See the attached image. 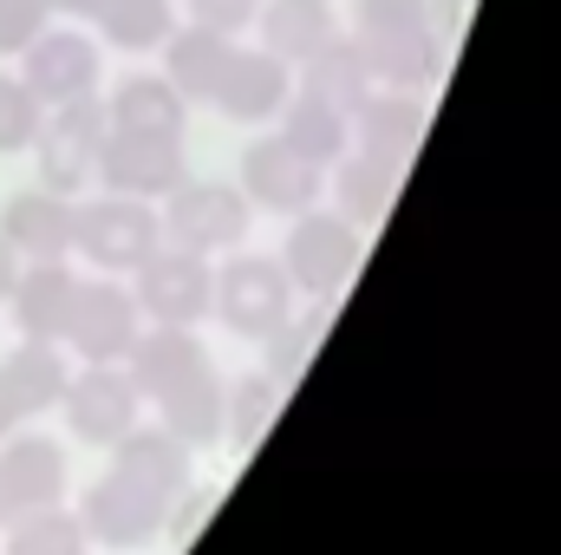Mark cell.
Returning <instances> with one entry per match:
<instances>
[{
	"mask_svg": "<svg viewBox=\"0 0 561 555\" xmlns=\"http://www.w3.org/2000/svg\"><path fill=\"white\" fill-rule=\"evenodd\" d=\"M229 59H236V33H216V26H196V20L163 39V79L190 105H209V92L229 72Z\"/></svg>",
	"mask_w": 561,
	"mask_h": 555,
	"instance_id": "21",
	"label": "cell"
},
{
	"mask_svg": "<svg viewBox=\"0 0 561 555\" xmlns=\"http://www.w3.org/2000/svg\"><path fill=\"white\" fill-rule=\"evenodd\" d=\"M280 393H287V380H275V373L236 380V386H229V438H236V444H255V438L275 424Z\"/></svg>",
	"mask_w": 561,
	"mask_h": 555,
	"instance_id": "31",
	"label": "cell"
},
{
	"mask_svg": "<svg viewBox=\"0 0 561 555\" xmlns=\"http://www.w3.org/2000/svg\"><path fill=\"white\" fill-rule=\"evenodd\" d=\"M59 13H53V0H0V53H26L46 26H53Z\"/></svg>",
	"mask_w": 561,
	"mask_h": 555,
	"instance_id": "33",
	"label": "cell"
},
{
	"mask_svg": "<svg viewBox=\"0 0 561 555\" xmlns=\"http://www.w3.org/2000/svg\"><path fill=\"white\" fill-rule=\"evenodd\" d=\"M424 7H431V26H437V33H457L463 13H470V0H424Z\"/></svg>",
	"mask_w": 561,
	"mask_h": 555,
	"instance_id": "35",
	"label": "cell"
},
{
	"mask_svg": "<svg viewBox=\"0 0 561 555\" xmlns=\"http://www.w3.org/2000/svg\"><path fill=\"white\" fill-rule=\"evenodd\" d=\"M112 471H125V477L150 484V490L170 497V503H183V490H190V444L170 438L163 424H138L131 438L112 444Z\"/></svg>",
	"mask_w": 561,
	"mask_h": 555,
	"instance_id": "26",
	"label": "cell"
},
{
	"mask_svg": "<svg viewBox=\"0 0 561 555\" xmlns=\"http://www.w3.org/2000/svg\"><path fill=\"white\" fill-rule=\"evenodd\" d=\"M183 177H190V163H183V138H144V132H112V138H105L99 183H105L112 196L163 203Z\"/></svg>",
	"mask_w": 561,
	"mask_h": 555,
	"instance_id": "13",
	"label": "cell"
},
{
	"mask_svg": "<svg viewBox=\"0 0 561 555\" xmlns=\"http://www.w3.org/2000/svg\"><path fill=\"white\" fill-rule=\"evenodd\" d=\"M131 294H138L150 327H196L216 307V269H209V256L163 242L138 275H131Z\"/></svg>",
	"mask_w": 561,
	"mask_h": 555,
	"instance_id": "8",
	"label": "cell"
},
{
	"mask_svg": "<svg viewBox=\"0 0 561 555\" xmlns=\"http://www.w3.org/2000/svg\"><path fill=\"white\" fill-rule=\"evenodd\" d=\"M99 7H105V0H53L59 20H99Z\"/></svg>",
	"mask_w": 561,
	"mask_h": 555,
	"instance_id": "37",
	"label": "cell"
},
{
	"mask_svg": "<svg viewBox=\"0 0 561 555\" xmlns=\"http://www.w3.org/2000/svg\"><path fill=\"white\" fill-rule=\"evenodd\" d=\"M203 366H209V353H203V340H196L190 327H144L138 347H131V360H125L131 386H138L150 406L170 399V393H176L183 380H196Z\"/></svg>",
	"mask_w": 561,
	"mask_h": 555,
	"instance_id": "18",
	"label": "cell"
},
{
	"mask_svg": "<svg viewBox=\"0 0 561 555\" xmlns=\"http://www.w3.org/2000/svg\"><path fill=\"white\" fill-rule=\"evenodd\" d=\"M183 7H190L196 26H216V33H242L262 13V0H183Z\"/></svg>",
	"mask_w": 561,
	"mask_h": 555,
	"instance_id": "34",
	"label": "cell"
},
{
	"mask_svg": "<svg viewBox=\"0 0 561 555\" xmlns=\"http://www.w3.org/2000/svg\"><path fill=\"white\" fill-rule=\"evenodd\" d=\"M20 269H26V262H20V256H13V249L0 242V307H7V294H13V281H20Z\"/></svg>",
	"mask_w": 561,
	"mask_h": 555,
	"instance_id": "36",
	"label": "cell"
},
{
	"mask_svg": "<svg viewBox=\"0 0 561 555\" xmlns=\"http://www.w3.org/2000/svg\"><path fill=\"white\" fill-rule=\"evenodd\" d=\"M320 183H327V170L307 150H294L280 132H262V138H249V150H242V190H249L255 209L300 216V209L320 203Z\"/></svg>",
	"mask_w": 561,
	"mask_h": 555,
	"instance_id": "11",
	"label": "cell"
},
{
	"mask_svg": "<svg viewBox=\"0 0 561 555\" xmlns=\"http://www.w3.org/2000/svg\"><path fill=\"white\" fill-rule=\"evenodd\" d=\"M105 112H112V132H144V138H183V125H190V99L163 72L118 79L112 99H105Z\"/></svg>",
	"mask_w": 561,
	"mask_h": 555,
	"instance_id": "20",
	"label": "cell"
},
{
	"mask_svg": "<svg viewBox=\"0 0 561 555\" xmlns=\"http://www.w3.org/2000/svg\"><path fill=\"white\" fill-rule=\"evenodd\" d=\"M79 281L66 262H26L7 307H13V327L20 340H59L66 347V320H72V301H79Z\"/></svg>",
	"mask_w": 561,
	"mask_h": 555,
	"instance_id": "17",
	"label": "cell"
},
{
	"mask_svg": "<svg viewBox=\"0 0 561 555\" xmlns=\"http://www.w3.org/2000/svg\"><path fill=\"white\" fill-rule=\"evenodd\" d=\"M287 99H294V66L275 59V53H262V46H236L229 72H222L216 92H209V105H216L229 125H275Z\"/></svg>",
	"mask_w": 561,
	"mask_h": 555,
	"instance_id": "15",
	"label": "cell"
},
{
	"mask_svg": "<svg viewBox=\"0 0 561 555\" xmlns=\"http://www.w3.org/2000/svg\"><path fill=\"white\" fill-rule=\"evenodd\" d=\"M353 138L373 157H392L405 163L424 138V92H392V86H373L359 105H353Z\"/></svg>",
	"mask_w": 561,
	"mask_h": 555,
	"instance_id": "19",
	"label": "cell"
},
{
	"mask_svg": "<svg viewBox=\"0 0 561 555\" xmlns=\"http://www.w3.org/2000/svg\"><path fill=\"white\" fill-rule=\"evenodd\" d=\"M0 477H7V490L20 503V517L26 510H53L66 497V484H72L66 444L46 438V431H13V438H0Z\"/></svg>",
	"mask_w": 561,
	"mask_h": 555,
	"instance_id": "16",
	"label": "cell"
},
{
	"mask_svg": "<svg viewBox=\"0 0 561 555\" xmlns=\"http://www.w3.org/2000/svg\"><path fill=\"white\" fill-rule=\"evenodd\" d=\"M92 26L118 53H163V39L176 33V0H105Z\"/></svg>",
	"mask_w": 561,
	"mask_h": 555,
	"instance_id": "29",
	"label": "cell"
},
{
	"mask_svg": "<svg viewBox=\"0 0 561 555\" xmlns=\"http://www.w3.org/2000/svg\"><path fill=\"white\" fill-rule=\"evenodd\" d=\"M255 33H262V53H275L287 66H307L340 33V13H333V0H262Z\"/></svg>",
	"mask_w": 561,
	"mask_h": 555,
	"instance_id": "22",
	"label": "cell"
},
{
	"mask_svg": "<svg viewBox=\"0 0 561 555\" xmlns=\"http://www.w3.org/2000/svg\"><path fill=\"white\" fill-rule=\"evenodd\" d=\"M216 314L229 333L242 340H268L294 320V281L275 256H236L222 275H216Z\"/></svg>",
	"mask_w": 561,
	"mask_h": 555,
	"instance_id": "9",
	"label": "cell"
},
{
	"mask_svg": "<svg viewBox=\"0 0 561 555\" xmlns=\"http://www.w3.org/2000/svg\"><path fill=\"white\" fill-rule=\"evenodd\" d=\"M353 39L373 66V86L424 92L444 72V33L431 26L424 0H359L353 7Z\"/></svg>",
	"mask_w": 561,
	"mask_h": 555,
	"instance_id": "1",
	"label": "cell"
},
{
	"mask_svg": "<svg viewBox=\"0 0 561 555\" xmlns=\"http://www.w3.org/2000/svg\"><path fill=\"white\" fill-rule=\"evenodd\" d=\"M163 242L176 249H196V256H236L249 242V223H255V203L242 183H216V177H183L170 196H163Z\"/></svg>",
	"mask_w": 561,
	"mask_h": 555,
	"instance_id": "2",
	"label": "cell"
},
{
	"mask_svg": "<svg viewBox=\"0 0 561 555\" xmlns=\"http://www.w3.org/2000/svg\"><path fill=\"white\" fill-rule=\"evenodd\" d=\"M157 249H163V216H157V203L112 196V190L92 196V203H79L72 256H85L99 275H138Z\"/></svg>",
	"mask_w": 561,
	"mask_h": 555,
	"instance_id": "4",
	"label": "cell"
},
{
	"mask_svg": "<svg viewBox=\"0 0 561 555\" xmlns=\"http://www.w3.org/2000/svg\"><path fill=\"white\" fill-rule=\"evenodd\" d=\"M138 333H144V307L131 287H118L112 275L79 281V301H72V320H66V347L85 366H125Z\"/></svg>",
	"mask_w": 561,
	"mask_h": 555,
	"instance_id": "7",
	"label": "cell"
},
{
	"mask_svg": "<svg viewBox=\"0 0 561 555\" xmlns=\"http://www.w3.org/2000/svg\"><path fill=\"white\" fill-rule=\"evenodd\" d=\"M157 418L170 438H183L190 451H209L229 438V386L216 380V366H203L196 380H183L170 399H157Z\"/></svg>",
	"mask_w": 561,
	"mask_h": 555,
	"instance_id": "24",
	"label": "cell"
},
{
	"mask_svg": "<svg viewBox=\"0 0 561 555\" xmlns=\"http://www.w3.org/2000/svg\"><path fill=\"white\" fill-rule=\"evenodd\" d=\"M79 523H85V536L105 543V550H144V543H157V536L176 523V503L157 497L138 477H125V471H105V477L85 490Z\"/></svg>",
	"mask_w": 561,
	"mask_h": 555,
	"instance_id": "6",
	"label": "cell"
},
{
	"mask_svg": "<svg viewBox=\"0 0 561 555\" xmlns=\"http://www.w3.org/2000/svg\"><path fill=\"white\" fill-rule=\"evenodd\" d=\"M39 118H46L39 92H33L20 72H0V157L33 150V138H39Z\"/></svg>",
	"mask_w": 561,
	"mask_h": 555,
	"instance_id": "32",
	"label": "cell"
},
{
	"mask_svg": "<svg viewBox=\"0 0 561 555\" xmlns=\"http://www.w3.org/2000/svg\"><path fill=\"white\" fill-rule=\"evenodd\" d=\"M72 229H79V203L33 183V190H13L0 203V242L20 256V262H66L72 256Z\"/></svg>",
	"mask_w": 561,
	"mask_h": 555,
	"instance_id": "14",
	"label": "cell"
},
{
	"mask_svg": "<svg viewBox=\"0 0 561 555\" xmlns=\"http://www.w3.org/2000/svg\"><path fill=\"white\" fill-rule=\"evenodd\" d=\"M99 66H105V53H99L92 33H79V20L72 26H46L20 53V79L39 92V105H72V99L99 92Z\"/></svg>",
	"mask_w": 561,
	"mask_h": 555,
	"instance_id": "12",
	"label": "cell"
},
{
	"mask_svg": "<svg viewBox=\"0 0 561 555\" xmlns=\"http://www.w3.org/2000/svg\"><path fill=\"white\" fill-rule=\"evenodd\" d=\"M59 412H66V424H72L79 444L112 451L118 438H131V431L144 424V393L131 386L125 366H85V373H72Z\"/></svg>",
	"mask_w": 561,
	"mask_h": 555,
	"instance_id": "10",
	"label": "cell"
},
{
	"mask_svg": "<svg viewBox=\"0 0 561 555\" xmlns=\"http://www.w3.org/2000/svg\"><path fill=\"white\" fill-rule=\"evenodd\" d=\"M105 138H112V112H105L99 92H85V99H72V105H46L39 138H33L39 183L59 190V196H79L85 183H99Z\"/></svg>",
	"mask_w": 561,
	"mask_h": 555,
	"instance_id": "3",
	"label": "cell"
},
{
	"mask_svg": "<svg viewBox=\"0 0 561 555\" xmlns=\"http://www.w3.org/2000/svg\"><path fill=\"white\" fill-rule=\"evenodd\" d=\"M13 517H20V503H13V490H7V477H0V530H7Z\"/></svg>",
	"mask_w": 561,
	"mask_h": 555,
	"instance_id": "39",
	"label": "cell"
},
{
	"mask_svg": "<svg viewBox=\"0 0 561 555\" xmlns=\"http://www.w3.org/2000/svg\"><path fill=\"white\" fill-rule=\"evenodd\" d=\"M300 72V92H313V99H327V105H340V112H353L366 92H373V66H366V53H359V39L353 33H333L307 66H294Z\"/></svg>",
	"mask_w": 561,
	"mask_h": 555,
	"instance_id": "28",
	"label": "cell"
},
{
	"mask_svg": "<svg viewBox=\"0 0 561 555\" xmlns=\"http://www.w3.org/2000/svg\"><path fill=\"white\" fill-rule=\"evenodd\" d=\"M275 132L327 170V163H340L353 150V112H340V105H327V99H313V92L294 86V99L280 105V118H275Z\"/></svg>",
	"mask_w": 561,
	"mask_h": 555,
	"instance_id": "27",
	"label": "cell"
},
{
	"mask_svg": "<svg viewBox=\"0 0 561 555\" xmlns=\"http://www.w3.org/2000/svg\"><path fill=\"white\" fill-rule=\"evenodd\" d=\"M20 406H13V393H7V380H0V438H13V431H20Z\"/></svg>",
	"mask_w": 561,
	"mask_h": 555,
	"instance_id": "38",
	"label": "cell"
},
{
	"mask_svg": "<svg viewBox=\"0 0 561 555\" xmlns=\"http://www.w3.org/2000/svg\"><path fill=\"white\" fill-rule=\"evenodd\" d=\"M399 183H405V163L392 157H373V150H346L340 170H333V196H340V216L359 223V229H379L399 203Z\"/></svg>",
	"mask_w": 561,
	"mask_h": 555,
	"instance_id": "23",
	"label": "cell"
},
{
	"mask_svg": "<svg viewBox=\"0 0 561 555\" xmlns=\"http://www.w3.org/2000/svg\"><path fill=\"white\" fill-rule=\"evenodd\" d=\"M7 555H92V536L72 510H26L7 523Z\"/></svg>",
	"mask_w": 561,
	"mask_h": 555,
	"instance_id": "30",
	"label": "cell"
},
{
	"mask_svg": "<svg viewBox=\"0 0 561 555\" xmlns=\"http://www.w3.org/2000/svg\"><path fill=\"white\" fill-rule=\"evenodd\" d=\"M0 380H7V393H13L20 412L39 418V412H59V399L72 386V366H66V347L59 340H20L0 360Z\"/></svg>",
	"mask_w": 561,
	"mask_h": 555,
	"instance_id": "25",
	"label": "cell"
},
{
	"mask_svg": "<svg viewBox=\"0 0 561 555\" xmlns=\"http://www.w3.org/2000/svg\"><path fill=\"white\" fill-rule=\"evenodd\" d=\"M280 269L294 281V294L333 301L346 281L359 275V223H346L340 209H300V216L287 223Z\"/></svg>",
	"mask_w": 561,
	"mask_h": 555,
	"instance_id": "5",
	"label": "cell"
}]
</instances>
